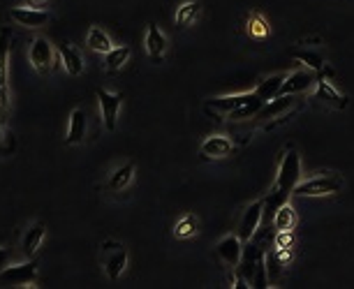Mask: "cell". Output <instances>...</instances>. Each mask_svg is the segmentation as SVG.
Returning <instances> with one entry per match:
<instances>
[{
    "instance_id": "1",
    "label": "cell",
    "mask_w": 354,
    "mask_h": 289,
    "mask_svg": "<svg viewBox=\"0 0 354 289\" xmlns=\"http://www.w3.org/2000/svg\"><path fill=\"white\" fill-rule=\"evenodd\" d=\"M299 181H301V158L294 146H288L280 160L276 183H273L271 192L264 197V213H273L280 204H285Z\"/></svg>"
},
{
    "instance_id": "2",
    "label": "cell",
    "mask_w": 354,
    "mask_h": 289,
    "mask_svg": "<svg viewBox=\"0 0 354 289\" xmlns=\"http://www.w3.org/2000/svg\"><path fill=\"white\" fill-rule=\"evenodd\" d=\"M343 190V178L336 174H322L313 176L308 181H299L294 190H292V197H299V199H310V197H327L336 194Z\"/></svg>"
},
{
    "instance_id": "3",
    "label": "cell",
    "mask_w": 354,
    "mask_h": 289,
    "mask_svg": "<svg viewBox=\"0 0 354 289\" xmlns=\"http://www.w3.org/2000/svg\"><path fill=\"white\" fill-rule=\"evenodd\" d=\"M310 100H313V104L333 109V112H345L347 104H350V97L338 93V90L333 88V84L329 81L327 77H320V75L315 79V90L313 95H310Z\"/></svg>"
},
{
    "instance_id": "4",
    "label": "cell",
    "mask_w": 354,
    "mask_h": 289,
    "mask_svg": "<svg viewBox=\"0 0 354 289\" xmlns=\"http://www.w3.org/2000/svg\"><path fill=\"white\" fill-rule=\"evenodd\" d=\"M35 278H38V262H33V260L23 262V264H14V266L0 268V282H5V285L26 287Z\"/></svg>"
},
{
    "instance_id": "5",
    "label": "cell",
    "mask_w": 354,
    "mask_h": 289,
    "mask_svg": "<svg viewBox=\"0 0 354 289\" xmlns=\"http://www.w3.org/2000/svg\"><path fill=\"white\" fill-rule=\"evenodd\" d=\"M255 93V90H253ZM253 93H239V95H223V97H211L204 102V112L213 116V118H225L234 112L236 107H241L243 102H248Z\"/></svg>"
},
{
    "instance_id": "6",
    "label": "cell",
    "mask_w": 354,
    "mask_h": 289,
    "mask_svg": "<svg viewBox=\"0 0 354 289\" xmlns=\"http://www.w3.org/2000/svg\"><path fill=\"white\" fill-rule=\"evenodd\" d=\"M28 58H30V65L35 67L38 75H47L51 72L53 67V49L49 45L47 38H35L33 45L28 49Z\"/></svg>"
},
{
    "instance_id": "7",
    "label": "cell",
    "mask_w": 354,
    "mask_h": 289,
    "mask_svg": "<svg viewBox=\"0 0 354 289\" xmlns=\"http://www.w3.org/2000/svg\"><path fill=\"white\" fill-rule=\"evenodd\" d=\"M97 100H100V112H102V125L107 132H114L118 127V114H121V95L109 93V90H97Z\"/></svg>"
},
{
    "instance_id": "8",
    "label": "cell",
    "mask_w": 354,
    "mask_h": 289,
    "mask_svg": "<svg viewBox=\"0 0 354 289\" xmlns=\"http://www.w3.org/2000/svg\"><path fill=\"white\" fill-rule=\"evenodd\" d=\"M315 79H317V72L308 70V67H306V70L292 72V75H288L283 79L278 95H299V93H303V90H308L310 86L315 84Z\"/></svg>"
},
{
    "instance_id": "9",
    "label": "cell",
    "mask_w": 354,
    "mask_h": 289,
    "mask_svg": "<svg viewBox=\"0 0 354 289\" xmlns=\"http://www.w3.org/2000/svg\"><path fill=\"white\" fill-rule=\"evenodd\" d=\"M262 218H264V199H257V201H253V204L246 208V213H243V218H241V225H239L241 243L250 241V236H253V234L260 229Z\"/></svg>"
},
{
    "instance_id": "10",
    "label": "cell",
    "mask_w": 354,
    "mask_h": 289,
    "mask_svg": "<svg viewBox=\"0 0 354 289\" xmlns=\"http://www.w3.org/2000/svg\"><path fill=\"white\" fill-rule=\"evenodd\" d=\"M231 151H234V141L229 137H225V134H211V137H206L201 141V149H199L204 160L227 158V155H231Z\"/></svg>"
},
{
    "instance_id": "11",
    "label": "cell",
    "mask_w": 354,
    "mask_h": 289,
    "mask_svg": "<svg viewBox=\"0 0 354 289\" xmlns=\"http://www.w3.org/2000/svg\"><path fill=\"white\" fill-rule=\"evenodd\" d=\"M216 255H218V260L225 264V266L236 268V266H239V262H241V255H243L241 238L234 236V234L225 236L223 241L216 245Z\"/></svg>"
},
{
    "instance_id": "12",
    "label": "cell",
    "mask_w": 354,
    "mask_h": 289,
    "mask_svg": "<svg viewBox=\"0 0 354 289\" xmlns=\"http://www.w3.org/2000/svg\"><path fill=\"white\" fill-rule=\"evenodd\" d=\"M10 16L19 23V26H26V28H42L51 19L49 12L38 10V8H12Z\"/></svg>"
},
{
    "instance_id": "13",
    "label": "cell",
    "mask_w": 354,
    "mask_h": 289,
    "mask_svg": "<svg viewBox=\"0 0 354 289\" xmlns=\"http://www.w3.org/2000/svg\"><path fill=\"white\" fill-rule=\"evenodd\" d=\"M86 130H88V121L84 109H75L70 114V123H67V134H65V144L67 146H79L84 144L86 139Z\"/></svg>"
},
{
    "instance_id": "14",
    "label": "cell",
    "mask_w": 354,
    "mask_h": 289,
    "mask_svg": "<svg viewBox=\"0 0 354 289\" xmlns=\"http://www.w3.org/2000/svg\"><path fill=\"white\" fill-rule=\"evenodd\" d=\"M60 63H63L65 72L70 77H81L84 75V56L79 53V49L70 42H65L60 47Z\"/></svg>"
},
{
    "instance_id": "15",
    "label": "cell",
    "mask_w": 354,
    "mask_h": 289,
    "mask_svg": "<svg viewBox=\"0 0 354 289\" xmlns=\"http://www.w3.org/2000/svg\"><path fill=\"white\" fill-rule=\"evenodd\" d=\"M146 51L153 60H162L164 51H167V38L155 23H149L146 26Z\"/></svg>"
},
{
    "instance_id": "16",
    "label": "cell",
    "mask_w": 354,
    "mask_h": 289,
    "mask_svg": "<svg viewBox=\"0 0 354 289\" xmlns=\"http://www.w3.org/2000/svg\"><path fill=\"white\" fill-rule=\"evenodd\" d=\"M294 104H296L294 95H276V97H271L268 102H264V107L260 109L257 118L268 121V118H273V116H280V114L290 112Z\"/></svg>"
},
{
    "instance_id": "17",
    "label": "cell",
    "mask_w": 354,
    "mask_h": 289,
    "mask_svg": "<svg viewBox=\"0 0 354 289\" xmlns=\"http://www.w3.org/2000/svg\"><path fill=\"white\" fill-rule=\"evenodd\" d=\"M132 56V49L130 47H112L109 51L105 53V67H107V72H121L125 67V63L130 60Z\"/></svg>"
},
{
    "instance_id": "18",
    "label": "cell",
    "mask_w": 354,
    "mask_h": 289,
    "mask_svg": "<svg viewBox=\"0 0 354 289\" xmlns=\"http://www.w3.org/2000/svg\"><path fill=\"white\" fill-rule=\"evenodd\" d=\"M273 229L280 231V229H294L296 227V211L290 206V201L280 204L276 211H273Z\"/></svg>"
},
{
    "instance_id": "19",
    "label": "cell",
    "mask_w": 354,
    "mask_h": 289,
    "mask_svg": "<svg viewBox=\"0 0 354 289\" xmlns=\"http://www.w3.org/2000/svg\"><path fill=\"white\" fill-rule=\"evenodd\" d=\"M45 225L42 223H35L30 229L26 231V236H23V241H21V248H23V255L26 257H33L35 252L40 250V245L42 241H45Z\"/></svg>"
},
{
    "instance_id": "20",
    "label": "cell",
    "mask_w": 354,
    "mask_h": 289,
    "mask_svg": "<svg viewBox=\"0 0 354 289\" xmlns=\"http://www.w3.org/2000/svg\"><path fill=\"white\" fill-rule=\"evenodd\" d=\"M125 266H127V250L125 248L114 250L112 255L105 260V271H107L109 280H118L121 273L125 271Z\"/></svg>"
},
{
    "instance_id": "21",
    "label": "cell",
    "mask_w": 354,
    "mask_h": 289,
    "mask_svg": "<svg viewBox=\"0 0 354 289\" xmlns=\"http://www.w3.org/2000/svg\"><path fill=\"white\" fill-rule=\"evenodd\" d=\"M292 58H294L296 63L306 65L308 70H313V72H322L327 65V60L322 58V53L310 51V49H294V51H292Z\"/></svg>"
},
{
    "instance_id": "22",
    "label": "cell",
    "mask_w": 354,
    "mask_h": 289,
    "mask_svg": "<svg viewBox=\"0 0 354 289\" xmlns=\"http://www.w3.org/2000/svg\"><path fill=\"white\" fill-rule=\"evenodd\" d=\"M12 45V30L10 26L0 28V86H8V58Z\"/></svg>"
},
{
    "instance_id": "23",
    "label": "cell",
    "mask_w": 354,
    "mask_h": 289,
    "mask_svg": "<svg viewBox=\"0 0 354 289\" xmlns=\"http://www.w3.org/2000/svg\"><path fill=\"white\" fill-rule=\"evenodd\" d=\"M199 12H201V3H199V0H188V3H183L181 8L176 10V14H174L176 26H179V28H188L199 16Z\"/></svg>"
},
{
    "instance_id": "24",
    "label": "cell",
    "mask_w": 354,
    "mask_h": 289,
    "mask_svg": "<svg viewBox=\"0 0 354 289\" xmlns=\"http://www.w3.org/2000/svg\"><path fill=\"white\" fill-rule=\"evenodd\" d=\"M132 178H134V164L132 162L121 164V167L112 174V178H109V190L121 192V190H125L127 186H130Z\"/></svg>"
},
{
    "instance_id": "25",
    "label": "cell",
    "mask_w": 354,
    "mask_h": 289,
    "mask_svg": "<svg viewBox=\"0 0 354 289\" xmlns=\"http://www.w3.org/2000/svg\"><path fill=\"white\" fill-rule=\"evenodd\" d=\"M262 107H264V100H260V97L253 93V97H250L248 102H243L241 107H236L234 112H231V114L227 116V118H231V121H246V118H253V116L260 114Z\"/></svg>"
},
{
    "instance_id": "26",
    "label": "cell",
    "mask_w": 354,
    "mask_h": 289,
    "mask_svg": "<svg viewBox=\"0 0 354 289\" xmlns=\"http://www.w3.org/2000/svg\"><path fill=\"white\" fill-rule=\"evenodd\" d=\"M86 45L93 49L95 53H107L109 49H112L114 45H112V38H109V35L105 33V30L102 28H97V26H93L88 30V35H86Z\"/></svg>"
},
{
    "instance_id": "27",
    "label": "cell",
    "mask_w": 354,
    "mask_h": 289,
    "mask_svg": "<svg viewBox=\"0 0 354 289\" xmlns=\"http://www.w3.org/2000/svg\"><path fill=\"white\" fill-rule=\"evenodd\" d=\"M283 79H285V75H273V77L264 79V81H260V86H257V88H255V95H257L260 100L268 102V100H271V97H276V95H278V90H280V84H283Z\"/></svg>"
},
{
    "instance_id": "28",
    "label": "cell",
    "mask_w": 354,
    "mask_h": 289,
    "mask_svg": "<svg viewBox=\"0 0 354 289\" xmlns=\"http://www.w3.org/2000/svg\"><path fill=\"white\" fill-rule=\"evenodd\" d=\"M268 33H271L268 21L260 14V12H253V14L248 16V35L255 40H264V38H268Z\"/></svg>"
},
{
    "instance_id": "29",
    "label": "cell",
    "mask_w": 354,
    "mask_h": 289,
    "mask_svg": "<svg viewBox=\"0 0 354 289\" xmlns=\"http://www.w3.org/2000/svg\"><path fill=\"white\" fill-rule=\"evenodd\" d=\"M197 227H199L197 218H194L192 213H188V215H183L179 223H176L174 236L176 238H190V236H194V234H197Z\"/></svg>"
},
{
    "instance_id": "30",
    "label": "cell",
    "mask_w": 354,
    "mask_h": 289,
    "mask_svg": "<svg viewBox=\"0 0 354 289\" xmlns=\"http://www.w3.org/2000/svg\"><path fill=\"white\" fill-rule=\"evenodd\" d=\"M266 255V252H264ZM262 255L257 264H255V271H253V275H250V280H253V287L255 289H264L268 287V280H266V273H268V268H266V257Z\"/></svg>"
},
{
    "instance_id": "31",
    "label": "cell",
    "mask_w": 354,
    "mask_h": 289,
    "mask_svg": "<svg viewBox=\"0 0 354 289\" xmlns=\"http://www.w3.org/2000/svg\"><path fill=\"white\" fill-rule=\"evenodd\" d=\"M296 112H299V109H296V107H292L290 112H285V114H280V116H273V118H268V121L264 123V125H262V130H264V132L276 130V127L285 125V123H290L292 118H294Z\"/></svg>"
},
{
    "instance_id": "32",
    "label": "cell",
    "mask_w": 354,
    "mask_h": 289,
    "mask_svg": "<svg viewBox=\"0 0 354 289\" xmlns=\"http://www.w3.org/2000/svg\"><path fill=\"white\" fill-rule=\"evenodd\" d=\"M294 229H280L276 231V238H273V243H276V248H294Z\"/></svg>"
},
{
    "instance_id": "33",
    "label": "cell",
    "mask_w": 354,
    "mask_h": 289,
    "mask_svg": "<svg viewBox=\"0 0 354 289\" xmlns=\"http://www.w3.org/2000/svg\"><path fill=\"white\" fill-rule=\"evenodd\" d=\"M10 107V93H8V86H0V114H5Z\"/></svg>"
},
{
    "instance_id": "34",
    "label": "cell",
    "mask_w": 354,
    "mask_h": 289,
    "mask_svg": "<svg viewBox=\"0 0 354 289\" xmlns=\"http://www.w3.org/2000/svg\"><path fill=\"white\" fill-rule=\"evenodd\" d=\"M118 248H123V243H116V241H105V243H102V252H114V250H118Z\"/></svg>"
},
{
    "instance_id": "35",
    "label": "cell",
    "mask_w": 354,
    "mask_h": 289,
    "mask_svg": "<svg viewBox=\"0 0 354 289\" xmlns=\"http://www.w3.org/2000/svg\"><path fill=\"white\" fill-rule=\"evenodd\" d=\"M10 250H5V248H0V268H5L10 264Z\"/></svg>"
},
{
    "instance_id": "36",
    "label": "cell",
    "mask_w": 354,
    "mask_h": 289,
    "mask_svg": "<svg viewBox=\"0 0 354 289\" xmlns=\"http://www.w3.org/2000/svg\"><path fill=\"white\" fill-rule=\"evenodd\" d=\"M33 5H42V3H47V0H30Z\"/></svg>"
},
{
    "instance_id": "37",
    "label": "cell",
    "mask_w": 354,
    "mask_h": 289,
    "mask_svg": "<svg viewBox=\"0 0 354 289\" xmlns=\"http://www.w3.org/2000/svg\"><path fill=\"white\" fill-rule=\"evenodd\" d=\"M3 137H5V134H3V127H0V141H3Z\"/></svg>"
}]
</instances>
